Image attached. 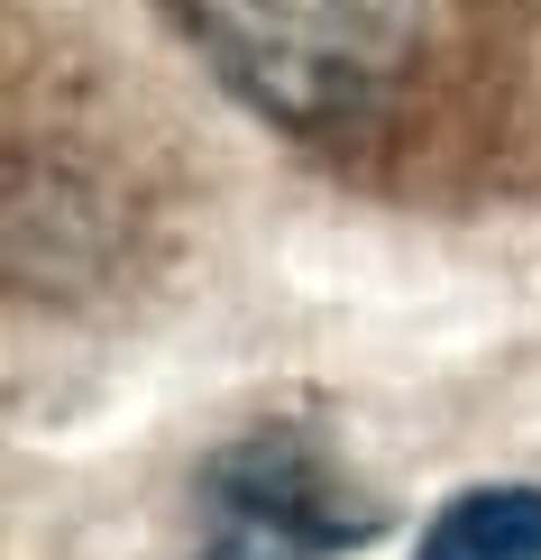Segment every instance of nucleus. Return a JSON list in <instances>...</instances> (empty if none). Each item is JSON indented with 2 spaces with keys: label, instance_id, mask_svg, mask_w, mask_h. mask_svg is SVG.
<instances>
[{
  "label": "nucleus",
  "instance_id": "1",
  "mask_svg": "<svg viewBox=\"0 0 541 560\" xmlns=\"http://www.w3.org/2000/svg\"><path fill=\"white\" fill-rule=\"evenodd\" d=\"M184 28L257 120L340 129L404 83L422 0H184Z\"/></svg>",
  "mask_w": 541,
  "mask_h": 560
},
{
  "label": "nucleus",
  "instance_id": "2",
  "mask_svg": "<svg viewBox=\"0 0 541 560\" xmlns=\"http://www.w3.org/2000/svg\"><path fill=\"white\" fill-rule=\"evenodd\" d=\"M202 560H349L386 515L303 423H267L202 469Z\"/></svg>",
  "mask_w": 541,
  "mask_h": 560
},
{
  "label": "nucleus",
  "instance_id": "3",
  "mask_svg": "<svg viewBox=\"0 0 541 560\" xmlns=\"http://www.w3.org/2000/svg\"><path fill=\"white\" fill-rule=\"evenodd\" d=\"M413 560H541V487L532 478L459 487V497L422 524Z\"/></svg>",
  "mask_w": 541,
  "mask_h": 560
}]
</instances>
